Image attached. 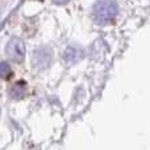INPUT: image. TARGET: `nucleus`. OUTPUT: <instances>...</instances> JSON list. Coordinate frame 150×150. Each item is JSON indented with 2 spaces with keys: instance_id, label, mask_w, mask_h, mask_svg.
I'll list each match as a JSON object with an SVG mask.
<instances>
[{
  "instance_id": "4",
  "label": "nucleus",
  "mask_w": 150,
  "mask_h": 150,
  "mask_svg": "<svg viewBox=\"0 0 150 150\" xmlns=\"http://www.w3.org/2000/svg\"><path fill=\"white\" fill-rule=\"evenodd\" d=\"M25 93H26V83L24 80L16 82L9 90L11 98L15 99V100H21L25 96Z\"/></svg>"
},
{
  "instance_id": "6",
  "label": "nucleus",
  "mask_w": 150,
  "mask_h": 150,
  "mask_svg": "<svg viewBox=\"0 0 150 150\" xmlns=\"http://www.w3.org/2000/svg\"><path fill=\"white\" fill-rule=\"evenodd\" d=\"M12 75V69L7 62H0V78L1 79H8Z\"/></svg>"
},
{
  "instance_id": "5",
  "label": "nucleus",
  "mask_w": 150,
  "mask_h": 150,
  "mask_svg": "<svg viewBox=\"0 0 150 150\" xmlns=\"http://www.w3.org/2000/svg\"><path fill=\"white\" fill-rule=\"evenodd\" d=\"M80 58H82V53H80L79 50L74 49V47L67 49V52L65 53V61L67 63H75V62H78Z\"/></svg>"
},
{
  "instance_id": "3",
  "label": "nucleus",
  "mask_w": 150,
  "mask_h": 150,
  "mask_svg": "<svg viewBox=\"0 0 150 150\" xmlns=\"http://www.w3.org/2000/svg\"><path fill=\"white\" fill-rule=\"evenodd\" d=\"M50 62H52V53H50V50L42 47V49L33 53V66L36 69L44 70V69L49 67Z\"/></svg>"
},
{
  "instance_id": "2",
  "label": "nucleus",
  "mask_w": 150,
  "mask_h": 150,
  "mask_svg": "<svg viewBox=\"0 0 150 150\" xmlns=\"http://www.w3.org/2000/svg\"><path fill=\"white\" fill-rule=\"evenodd\" d=\"M7 55L12 61L21 63L25 58V46L18 38H12L7 45Z\"/></svg>"
},
{
  "instance_id": "1",
  "label": "nucleus",
  "mask_w": 150,
  "mask_h": 150,
  "mask_svg": "<svg viewBox=\"0 0 150 150\" xmlns=\"http://www.w3.org/2000/svg\"><path fill=\"white\" fill-rule=\"evenodd\" d=\"M116 13L117 7L112 0H101L95 7V16L99 23H109Z\"/></svg>"
}]
</instances>
